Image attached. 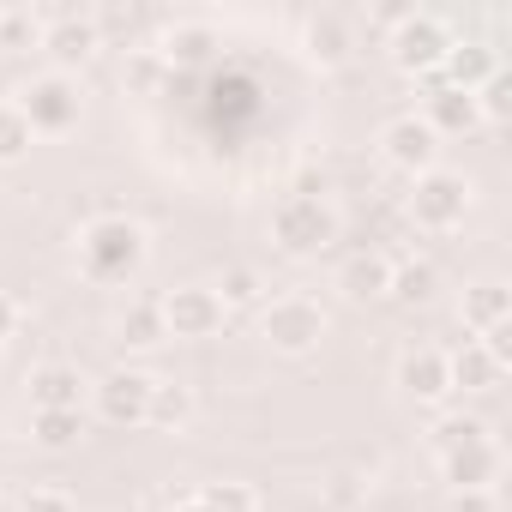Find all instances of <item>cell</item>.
Returning a JSON list of instances; mask_svg holds the SVG:
<instances>
[{
	"instance_id": "5bb4252c",
	"label": "cell",
	"mask_w": 512,
	"mask_h": 512,
	"mask_svg": "<svg viewBox=\"0 0 512 512\" xmlns=\"http://www.w3.org/2000/svg\"><path fill=\"white\" fill-rule=\"evenodd\" d=\"M446 374H452V392H494L506 380V362L482 338H464L458 350H446Z\"/></svg>"
},
{
	"instance_id": "5b68a950",
	"label": "cell",
	"mask_w": 512,
	"mask_h": 512,
	"mask_svg": "<svg viewBox=\"0 0 512 512\" xmlns=\"http://www.w3.org/2000/svg\"><path fill=\"white\" fill-rule=\"evenodd\" d=\"M470 205H476V181L464 169H428V175L410 181V217H416V229L446 235V229H458L470 217Z\"/></svg>"
},
{
	"instance_id": "484cf974",
	"label": "cell",
	"mask_w": 512,
	"mask_h": 512,
	"mask_svg": "<svg viewBox=\"0 0 512 512\" xmlns=\"http://www.w3.org/2000/svg\"><path fill=\"white\" fill-rule=\"evenodd\" d=\"M211 290H217L223 308H266V278L253 272V266H223Z\"/></svg>"
},
{
	"instance_id": "52a82bcc",
	"label": "cell",
	"mask_w": 512,
	"mask_h": 512,
	"mask_svg": "<svg viewBox=\"0 0 512 512\" xmlns=\"http://www.w3.org/2000/svg\"><path fill=\"white\" fill-rule=\"evenodd\" d=\"M151 386H157V374H145V368H133V362H121V368H109L103 380H91V410L109 422V428H145V404H151Z\"/></svg>"
},
{
	"instance_id": "f1b7e54d",
	"label": "cell",
	"mask_w": 512,
	"mask_h": 512,
	"mask_svg": "<svg viewBox=\"0 0 512 512\" xmlns=\"http://www.w3.org/2000/svg\"><path fill=\"white\" fill-rule=\"evenodd\" d=\"M470 97H476V115H482V121H506V115H512V73L494 67Z\"/></svg>"
},
{
	"instance_id": "d4e9b609",
	"label": "cell",
	"mask_w": 512,
	"mask_h": 512,
	"mask_svg": "<svg viewBox=\"0 0 512 512\" xmlns=\"http://www.w3.org/2000/svg\"><path fill=\"white\" fill-rule=\"evenodd\" d=\"M85 434V410H31V440L43 452H67Z\"/></svg>"
},
{
	"instance_id": "8992f818",
	"label": "cell",
	"mask_w": 512,
	"mask_h": 512,
	"mask_svg": "<svg viewBox=\"0 0 512 512\" xmlns=\"http://www.w3.org/2000/svg\"><path fill=\"white\" fill-rule=\"evenodd\" d=\"M446 49H452V25L440 13H404L392 25V37H386V55H392V67L404 79H434Z\"/></svg>"
},
{
	"instance_id": "6da1fadb",
	"label": "cell",
	"mask_w": 512,
	"mask_h": 512,
	"mask_svg": "<svg viewBox=\"0 0 512 512\" xmlns=\"http://www.w3.org/2000/svg\"><path fill=\"white\" fill-rule=\"evenodd\" d=\"M145 253H151V235L145 223L121 217V211H103L79 229V247H73V260L91 284H127L139 266H145Z\"/></svg>"
},
{
	"instance_id": "e0dca14e",
	"label": "cell",
	"mask_w": 512,
	"mask_h": 512,
	"mask_svg": "<svg viewBox=\"0 0 512 512\" xmlns=\"http://www.w3.org/2000/svg\"><path fill=\"white\" fill-rule=\"evenodd\" d=\"M157 55H163V67H169V73H175V67H205V61L217 55V31H211L205 19H181V25H169V31H163Z\"/></svg>"
},
{
	"instance_id": "d6986e66",
	"label": "cell",
	"mask_w": 512,
	"mask_h": 512,
	"mask_svg": "<svg viewBox=\"0 0 512 512\" xmlns=\"http://www.w3.org/2000/svg\"><path fill=\"white\" fill-rule=\"evenodd\" d=\"M458 314H464L470 332H494V326H506V320H512V290H506V278H476V284L464 290Z\"/></svg>"
},
{
	"instance_id": "4fadbf2b",
	"label": "cell",
	"mask_w": 512,
	"mask_h": 512,
	"mask_svg": "<svg viewBox=\"0 0 512 512\" xmlns=\"http://www.w3.org/2000/svg\"><path fill=\"white\" fill-rule=\"evenodd\" d=\"M25 392H31V410H85L91 386L73 362H43V368H31Z\"/></svg>"
},
{
	"instance_id": "8fae6325",
	"label": "cell",
	"mask_w": 512,
	"mask_h": 512,
	"mask_svg": "<svg viewBox=\"0 0 512 512\" xmlns=\"http://www.w3.org/2000/svg\"><path fill=\"white\" fill-rule=\"evenodd\" d=\"M43 49L55 55V73L85 67V61L103 49V25H97V13H55V19L43 25Z\"/></svg>"
},
{
	"instance_id": "d6a6232c",
	"label": "cell",
	"mask_w": 512,
	"mask_h": 512,
	"mask_svg": "<svg viewBox=\"0 0 512 512\" xmlns=\"http://www.w3.org/2000/svg\"><path fill=\"white\" fill-rule=\"evenodd\" d=\"M19 320H25V314H19V302H13L7 290H0V344H7V338L19 332Z\"/></svg>"
},
{
	"instance_id": "9c48e42d",
	"label": "cell",
	"mask_w": 512,
	"mask_h": 512,
	"mask_svg": "<svg viewBox=\"0 0 512 512\" xmlns=\"http://www.w3.org/2000/svg\"><path fill=\"white\" fill-rule=\"evenodd\" d=\"M380 157L398 169V175H428V169H440V133L410 109V115H392L386 127H380Z\"/></svg>"
},
{
	"instance_id": "1f68e13d",
	"label": "cell",
	"mask_w": 512,
	"mask_h": 512,
	"mask_svg": "<svg viewBox=\"0 0 512 512\" xmlns=\"http://www.w3.org/2000/svg\"><path fill=\"white\" fill-rule=\"evenodd\" d=\"M19 512H73V494L67 488H31L19 500Z\"/></svg>"
},
{
	"instance_id": "ba28073f",
	"label": "cell",
	"mask_w": 512,
	"mask_h": 512,
	"mask_svg": "<svg viewBox=\"0 0 512 512\" xmlns=\"http://www.w3.org/2000/svg\"><path fill=\"white\" fill-rule=\"evenodd\" d=\"M157 308H163V332H169V338H187V344L217 338L223 320H229V308L217 302L211 284H175V290L157 296Z\"/></svg>"
},
{
	"instance_id": "836d02e7",
	"label": "cell",
	"mask_w": 512,
	"mask_h": 512,
	"mask_svg": "<svg viewBox=\"0 0 512 512\" xmlns=\"http://www.w3.org/2000/svg\"><path fill=\"white\" fill-rule=\"evenodd\" d=\"M169 512H205V506H199V500H175Z\"/></svg>"
},
{
	"instance_id": "30bf717a",
	"label": "cell",
	"mask_w": 512,
	"mask_h": 512,
	"mask_svg": "<svg viewBox=\"0 0 512 512\" xmlns=\"http://www.w3.org/2000/svg\"><path fill=\"white\" fill-rule=\"evenodd\" d=\"M392 380H398V392H404L410 404H446V398H452L446 350H434V344H410V350L398 356Z\"/></svg>"
},
{
	"instance_id": "7c38bea8",
	"label": "cell",
	"mask_w": 512,
	"mask_h": 512,
	"mask_svg": "<svg viewBox=\"0 0 512 512\" xmlns=\"http://www.w3.org/2000/svg\"><path fill=\"white\" fill-rule=\"evenodd\" d=\"M500 470H506L500 440H476V446H458V452L440 458L446 488H500Z\"/></svg>"
},
{
	"instance_id": "ac0fdd59",
	"label": "cell",
	"mask_w": 512,
	"mask_h": 512,
	"mask_svg": "<svg viewBox=\"0 0 512 512\" xmlns=\"http://www.w3.org/2000/svg\"><path fill=\"white\" fill-rule=\"evenodd\" d=\"M500 67V55L488 49V43H476V37H452V49H446V61H440V85H458V91H476L488 73Z\"/></svg>"
},
{
	"instance_id": "9a60e30c",
	"label": "cell",
	"mask_w": 512,
	"mask_h": 512,
	"mask_svg": "<svg viewBox=\"0 0 512 512\" xmlns=\"http://www.w3.org/2000/svg\"><path fill=\"white\" fill-rule=\"evenodd\" d=\"M302 49H308V61H320V67H344V61L356 55V31H350L344 13H308V19H302Z\"/></svg>"
},
{
	"instance_id": "ffe728a7",
	"label": "cell",
	"mask_w": 512,
	"mask_h": 512,
	"mask_svg": "<svg viewBox=\"0 0 512 512\" xmlns=\"http://www.w3.org/2000/svg\"><path fill=\"white\" fill-rule=\"evenodd\" d=\"M338 290H344L350 302H386V290H392V260H386V253H350L344 272H338Z\"/></svg>"
},
{
	"instance_id": "f546056e",
	"label": "cell",
	"mask_w": 512,
	"mask_h": 512,
	"mask_svg": "<svg viewBox=\"0 0 512 512\" xmlns=\"http://www.w3.org/2000/svg\"><path fill=\"white\" fill-rule=\"evenodd\" d=\"M163 79H169V67H163V55H157V49H127L121 85H133V91H157Z\"/></svg>"
},
{
	"instance_id": "44dd1931",
	"label": "cell",
	"mask_w": 512,
	"mask_h": 512,
	"mask_svg": "<svg viewBox=\"0 0 512 512\" xmlns=\"http://www.w3.org/2000/svg\"><path fill=\"white\" fill-rule=\"evenodd\" d=\"M476 440H494L488 416H476V410H440V416L428 422V446H434V458H446V452H458V446H476Z\"/></svg>"
},
{
	"instance_id": "7402d4cb",
	"label": "cell",
	"mask_w": 512,
	"mask_h": 512,
	"mask_svg": "<svg viewBox=\"0 0 512 512\" xmlns=\"http://www.w3.org/2000/svg\"><path fill=\"white\" fill-rule=\"evenodd\" d=\"M193 422V386H181V380H157L151 386V404H145V428H157V434H181Z\"/></svg>"
},
{
	"instance_id": "4316f807",
	"label": "cell",
	"mask_w": 512,
	"mask_h": 512,
	"mask_svg": "<svg viewBox=\"0 0 512 512\" xmlns=\"http://www.w3.org/2000/svg\"><path fill=\"white\" fill-rule=\"evenodd\" d=\"M193 500H199L205 512H266L260 488H253V482H235V476H223V482H205Z\"/></svg>"
},
{
	"instance_id": "277c9868",
	"label": "cell",
	"mask_w": 512,
	"mask_h": 512,
	"mask_svg": "<svg viewBox=\"0 0 512 512\" xmlns=\"http://www.w3.org/2000/svg\"><path fill=\"white\" fill-rule=\"evenodd\" d=\"M260 338H266L272 356H314L320 338H326V308L314 296H302V290L272 296L260 308Z\"/></svg>"
},
{
	"instance_id": "603a6c76",
	"label": "cell",
	"mask_w": 512,
	"mask_h": 512,
	"mask_svg": "<svg viewBox=\"0 0 512 512\" xmlns=\"http://www.w3.org/2000/svg\"><path fill=\"white\" fill-rule=\"evenodd\" d=\"M440 296V272L428 260H392V290L386 302H404V308H428Z\"/></svg>"
},
{
	"instance_id": "7a4b0ae2",
	"label": "cell",
	"mask_w": 512,
	"mask_h": 512,
	"mask_svg": "<svg viewBox=\"0 0 512 512\" xmlns=\"http://www.w3.org/2000/svg\"><path fill=\"white\" fill-rule=\"evenodd\" d=\"M13 103H19V115L31 121L37 139H61V133H73L85 121V85L73 73H55V67L49 73H31Z\"/></svg>"
},
{
	"instance_id": "4dcf8cb0",
	"label": "cell",
	"mask_w": 512,
	"mask_h": 512,
	"mask_svg": "<svg viewBox=\"0 0 512 512\" xmlns=\"http://www.w3.org/2000/svg\"><path fill=\"white\" fill-rule=\"evenodd\" d=\"M446 506H452V512H500L494 488H452V494H446Z\"/></svg>"
},
{
	"instance_id": "83f0119b",
	"label": "cell",
	"mask_w": 512,
	"mask_h": 512,
	"mask_svg": "<svg viewBox=\"0 0 512 512\" xmlns=\"http://www.w3.org/2000/svg\"><path fill=\"white\" fill-rule=\"evenodd\" d=\"M31 145H37L31 121L19 115V103H13V97H0V163H25V157H31Z\"/></svg>"
},
{
	"instance_id": "3957f363",
	"label": "cell",
	"mask_w": 512,
	"mask_h": 512,
	"mask_svg": "<svg viewBox=\"0 0 512 512\" xmlns=\"http://www.w3.org/2000/svg\"><path fill=\"white\" fill-rule=\"evenodd\" d=\"M272 241L290 260H314L338 241V211L326 205V193H284L272 205Z\"/></svg>"
},
{
	"instance_id": "cb8c5ba5",
	"label": "cell",
	"mask_w": 512,
	"mask_h": 512,
	"mask_svg": "<svg viewBox=\"0 0 512 512\" xmlns=\"http://www.w3.org/2000/svg\"><path fill=\"white\" fill-rule=\"evenodd\" d=\"M115 338L127 344V350H157L169 332H163V308L157 302H127L121 314H115Z\"/></svg>"
},
{
	"instance_id": "2e32d148",
	"label": "cell",
	"mask_w": 512,
	"mask_h": 512,
	"mask_svg": "<svg viewBox=\"0 0 512 512\" xmlns=\"http://www.w3.org/2000/svg\"><path fill=\"white\" fill-rule=\"evenodd\" d=\"M422 121L446 139V133H470L482 115H476V97L470 91H458V85H440V79H428V97H422Z\"/></svg>"
}]
</instances>
